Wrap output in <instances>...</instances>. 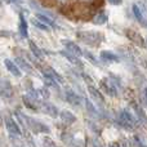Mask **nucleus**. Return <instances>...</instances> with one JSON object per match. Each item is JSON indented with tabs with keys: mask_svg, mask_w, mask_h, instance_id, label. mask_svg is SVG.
<instances>
[{
	"mask_svg": "<svg viewBox=\"0 0 147 147\" xmlns=\"http://www.w3.org/2000/svg\"><path fill=\"white\" fill-rule=\"evenodd\" d=\"M88 92H89V94H90L93 98H96L98 102H105V98H103V96H102V93L98 90V89L94 88L93 85L88 86Z\"/></svg>",
	"mask_w": 147,
	"mask_h": 147,
	"instance_id": "dca6fc26",
	"label": "nucleus"
},
{
	"mask_svg": "<svg viewBox=\"0 0 147 147\" xmlns=\"http://www.w3.org/2000/svg\"><path fill=\"white\" fill-rule=\"evenodd\" d=\"M101 58L105 59V61H107V62H117L119 61V57H117L115 53L109 52V51L101 52Z\"/></svg>",
	"mask_w": 147,
	"mask_h": 147,
	"instance_id": "4468645a",
	"label": "nucleus"
},
{
	"mask_svg": "<svg viewBox=\"0 0 147 147\" xmlns=\"http://www.w3.org/2000/svg\"><path fill=\"white\" fill-rule=\"evenodd\" d=\"M16 65H18V66H20L22 70H25V71L32 72V66H31L28 62H26L23 58H21V57H17V58H16Z\"/></svg>",
	"mask_w": 147,
	"mask_h": 147,
	"instance_id": "a211bd4d",
	"label": "nucleus"
},
{
	"mask_svg": "<svg viewBox=\"0 0 147 147\" xmlns=\"http://www.w3.org/2000/svg\"><path fill=\"white\" fill-rule=\"evenodd\" d=\"M146 44H147V39H146Z\"/></svg>",
	"mask_w": 147,
	"mask_h": 147,
	"instance_id": "72a5a7b5",
	"label": "nucleus"
},
{
	"mask_svg": "<svg viewBox=\"0 0 147 147\" xmlns=\"http://www.w3.org/2000/svg\"><path fill=\"white\" fill-rule=\"evenodd\" d=\"M32 23H34V26H36L38 28H40V30H43V31H49V27L47 25H44L43 22H40V21H38V20H34L32 21Z\"/></svg>",
	"mask_w": 147,
	"mask_h": 147,
	"instance_id": "a878e982",
	"label": "nucleus"
},
{
	"mask_svg": "<svg viewBox=\"0 0 147 147\" xmlns=\"http://www.w3.org/2000/svg\"><path fill=\"white\" fill-rule=\"evenodd\" d=\"M89 143H90V147H105L103 145H102V142H101V140L99 138H97V137H93V138H90V141H89Z\"/></svg>",
	"mask_w": 147,
	"mask_h": 147,
	"instance_id": "393cba45",
	"label": "nucleus"
},
{
	"mask_svg": "<svg viewBox=\"0 0 147 147\" xmlns=\"http://www.w3.org/2000/svg\"><path fill=\"white\" fill-rule=\"evenodd\" d=\"M67 145H69L70 147H85V145H84L83 141L76 140V138H72V137H69Z\"/></svg>",
	"mask_w": 147,
	"mask_h": 147,
	"instance_id": "412c9836",
	"label": "nucleus"
},
{
	"mask_svg": "<svg viewBox=\"0 0 147 147\" xmlns=\"http://www.w3.org/2000/svg\"><path fill=\"white\" fill-rule=\"evenodd\" d=\"M30 49H31V52H32V53L34 54H35V56L36 57H38V58H43V52H41L40 51V49H39L38 48V47H36V44L35 43H34V41H30Z\"/></svg>",
	"mask_w": 147,
	"mask_h": 147,
	"instance_id": "4be33fe9",
	"label": "nucleus"
},
{
	"mask_svg": "<svg viewBox=\"0 0 147 147\" xmlns=\"http://www.w3.org/2000/svg\"><path fill=\"white\" fill-rule=\"evenodd\" d=\"M16 115H17L18 120H20L21 123H23V125H25L26 128H28L30 130H32L34 133H49V128L47 127V125H44L43 123L38 121V120L32 119V117H30V116H26V115H23L21 111H17Z\"/></svg>",
	"mask_w": 147,
	"mask_h": 147,
	"instance_id": "f257e3e1",
	"label": "nucleus"
},
{
	"mask_svg": "<svg viewBox=\"0 0 147 147\" xmlns=\"http://www.w3.org/2000/svg\"><path fill=\"white\" fill-rule=\"evenodd\" d=\"M125 35H127V38L129 39L133 44H136V45H138V47H145L146 45V40L142 38V35H141V34L137 32V31L127 30V31H125Z\"/></svg>",
	"mask_w": 147,
	"mask_h": 147,
	"instance_id": "39448f33",
	"label": "nucleus"
},
{
	"mask_svg": "<svg viewBox=\"0 0 147 147\" xmlns=\"http://www.w3.org/2000/svg\"><path fill=\"white\" fill-rule=\"evenodd\" d=\"M59 117H61V120L65 123V124H74V123L76 121V116L72 114L71 111H67V110H63V111L59 114Z\"/></svg>",
	"mask_w": 147,
	"mask_h": 147,
	"instance_id": "9b49d317",
	"label": "nucleus"
},
{
	"mask_svg": "<svg viewBox=\"0 0 147 147\" xmlns=\"http://www.w3.org/2000/svg\"><path fill=\"white\" fill-rule=\"evenodd\" d=\"M20 32L22 36L27 38L28 35V28H27V22H26L25 17L23 16H20Z\"/></svg>",
	"mask_w": 147,
	"mask_h": 147,
	"instance_id": "6ab92c4d",
	"label": "nucleus"
},
{
	"mask_svg": "<svg viewBox=\"0 0 147 147\" xmlns=\"http://www.w3.org/2000/svg\"><path fill=\"white\" fill-rule=\"evenodd\" d=\"M83 54H84V56H85L88 59H92V61H93V62H96V58H94V57L92 56L90 53H88V52H83Z\"/></svg>",
	"mask_w": 147,
	"mask_h": 147,
	"instance_id": "c85d7f7f",
	"label": "nucleus"
},
{
	"mask_svg": "<svg viewBox=\"0 0 147 147\" xmlns=\"http://www.w3.org/2000/svg\"><path fill=\"white\" fill-rule=\"evenodd\" d=\"M119 120L120 123H121L123 127L128 128V129H133V128H136V125H137V121H136V119L133 117V115L130 114V112L128 111H121L119 114Z\"/></svg>",
	"mask_w": 147,
	"mask_h": 147,
	"instance_id": "7ed1b4c3",
	"label": "nucleus"
},
{
	"mask_svg": "<svg viewBox=\"0 0 147 147\" xmlns=\"http://www.w3.org/2000/svg\"><path fill=\"white\" fill-rule=\"evenodd\" d=\"M101 88L103 89L105 93L111 94V96H116V90H115V88L112 86V84L107 83L106 80H102V81H101Z\"/></svg>",
	"mask_w": 147,
	"mask_h": 147,
	"instance_id": "f3484780",
	"label": "nucleus"
},
{
	"mask_svg": "<svg viewBox=\"0 0 147 147\" xmlns=\"http://www.w3.org/2000/svg\"><path fill=\"white\" fill-rule=\"evenodd\" d=\"M94 23H97V25H102V23H105L107 21V16L106 14H98V16H96L94 17Z\"/></svg>",
	"mask_w": 147,
	"mask_h": 147,
	"instance_id": "b1692460",
	"label": "nucleus"
},
{
	"mask_svg": "<svg viewBox=\"0 0 147 147\" xmlns=\"http://www.w3.org/2000/svg\"><path fill=\"white\" fill-rule=\"evenodd\" d=\"M13 88L12 84L7 79H0V96L3 97H12Z\"/></svg>",
	"mask_w": 147,
	"mask_h": 147,
	"instance_id": "0eeeda50",
	"label": "nucleus"
},
{
	"mask_svg": "<svg viewBox=\"0 0 147 147\" xmlns=\"http://www.w3.org/2000/svg\"><path fill=\"white\" fill-rule=\"evenodd\" d=\"M83 76H84V79H85V80L88 81V84H92V83H93V80H92L90 78H88V76H86L85 74H83Z\"/></svg>",
	"mask_w": 147,
	"mask_h": 147,
	"instance_id": "2f4dec72",
	"label": "nucleus"
},
{
	"mask_svg": "<svg viewBox=\"0 0 147 147\" xmlns=\"http://www.w3.org/2000/svg\"><path fill=\"white\" fill-rule=\"evenodd\" d=\"M40 110L44 114H48L51 117H57L58 116V110L54 105L49 103V102H41L40 103Z\"/></svg>",
	"mask_w": 147,
	"mask_h": 147,
	"instance_id": "423d86ee",
	"label": "nucleus"
},
{
	"mask_svg": "<svg viewBox=\"0 0 147 147\" xmlns=\"http://www.w3.org/2000/svg\"><path fill=\"white\" fill-rule=\"evenodd\" d=\"M145 94H146V98H147V88L145 89Z\"/></svg>",
	"mask_w": 147,
	"mask_h": 147,
	"instance_id": "473e14b6",
	"label": "nucleus"
},
{
	"mask_svg": "<svg viewBox=\"0 0 147 147\" xmlns=\"http://www.w3.org/2000/svg\"><path fill=\"white\" fill-rule=\"evenodd\" d=\"M36 18H38V20H40V22H43L44 25H47L48 27H49V26L56 27V23H54V21L52 20L51 17H47V16H44V14H36Z\"/></svg>",
	"mask_w": 147,
	"mask_h": 147,
	"instance_id": "aec40b11",
	"label": "nucleus"
},
{
	"mask_svg": "<svg viewBox=\"0 0 147 147\" xmlns=\"http://www.w3.org/2000/svg\"><path fill=\"white\" fill-rule=\"evenodd\" d=\"M78 38L80 40H83L85 44H92V45H96L97 43H101L102 35L98 32H94V31H83V32L78 34Z\"/></svg>",
	"mask_w": 147,
	"mask_h": 147,
	"instance_id": "f03ea898",
	"label": "nucleus"
},
{
	"mask_svg": "<svg viewBox=\"0 0 147 147\" xmlns=\"http://www.w3.org/2000/svg\"><path fill=\"white\" fill-rule=\"evenodd\" d=\"M133 13H134L136 18H137V21L141 23V25H142V26H147V22H146V20H145V16H143L142 10H141V8L138 7L137 4L133 5Z\"/></svg>",
	"mask_w": 147,
	"mask_h": 147,
	"instance_id": "ddd939ff",
	"label": "nucleus"
},
{
	"mask_svg": "<svg viewBox=\"0 0 147 147\" xmlns=\"http://www.w3.org/2000/svg\"><path fill=\"white\" fill-rule=\"evenodd\" d=\"M62 44L66 47V51L70 52V53L74 54V56L78 57V56H80V54H83L81 48L76 43H74V41H71V40H62Z\"/></svg>",
	"mask_w": 147,
	"mask_h": 147,
	"instance_id": "6e6552de",
	"label": "nucleus"
},
{
	"mask_svg": "<svg viewBox=\"0 0 147 147\" xmlns=\"http://www.w3.org/2000/svg\"><path fill=\"white\" fill-rule=\"evenodd\" d=\"M43 143H44V145H43L44 147H58L49 137H44L43 138Z\"/></svg>",
	"mask_w": 147,
	"mask_h": 147,
	"instance_id": "bb28decb",
	"label": "nucleus"
},
{
	"mask_svg": "<svg viewBox=\"0 0 147 147\" xmlns=\"http://www.w3.org/2000/svg\"><path fill=\"white\" fill-rule=\"evenodd\" d=\"M4 65H5V67H7V70L9 71L12 75H14V76H17V78H20L21 76V71H20V69H18V66L14 63L13 61H10V59H5L4 61Z\"/></svg>",
	"mask_w": 147,
	"mask_h": 147,
	"instance_id": "f8f14e48",
	"label": "nucleus"
},
{
	"mask_svg": "<svg viewBox=\"0 0 147 147\" xmlns=\"http://www.w3.org/2000/svg\"><path fill=\"white\" fill-rule=\"evenodd\" d=\"M65 97H66L67 102L69 103L74 105V106H78V105L81 103V97L79 96V94H76L74 90H71V89H66V92H65Z\"/></svg>",
	"mask_w": 147,
	"mask_h": 147,
	"instance_id": "1a4fd4ad",
	"label": "nucleus"
},
{
	"mask_svg": "<svg viewBox=\"0 0 147 147\" xmlns=\"http://www.w3.org/2000/svg\"><path fill=\"white\" fill-rule=\"evenodd\" d=\"M44 75L45 78H49L54 81V83H58V84H63V78L59 75L58 72H56L52 67H45L44 69Z\"/></svg>",
	"mask_w": 147,
	"mask_h": 147,
	"instance_id": "9d476101",
	"label": "nucleus"
},
{
	"mask_svg": "<svg viewBox=\"0 0 147 147\" xmlns=\"http://www.w3.org/2000/svg\"><path fill=\"white\" fill-rule=\"evenodd\" d=\"M59 53L62 54V56L65 57L66 59H69L71 63H74V65H76V66H81V62H80V59L78 58L76 56H74V54H71L70 52H67V51H61Z\"/></svg>",
	"mask_w": 147,
	"mask_h": 147,
	"instance_id": "2eb2a0df",
	"label": "nucleus"
},
{
	"mask_svg": "<svg viewBox=\"0 0 147 147\" xmlns=\"http://www.w3.org/2000/svg\"><path fill=\"white\" fill-rule=\"evenodd\" d=\"M110 147H123L120 143H117V142H111L110 143Z\"/></svg>",
	"mask_w": 147,
	"mask_h": 147,
	"instance_id": "7c9ffc66",
	"label": "nucleus"
},
{
	"mask_svg": "<svg viewBox=\"0 0 147 147\" xmlns=\"http://www.w3.org/2000/svg\"><path fill=\"white\" fill-rule=\"evenodd\" d=\"M5 128H7L8 133L10 134V137H20L22 134V130L18 127V124L10 117H7L5 119Z\"/></svg>",
	"mask_w": 147,
	"mask_h": 147,
	"instance_id": "20e7f679",
	"label": "nucleus"
},
{
	"mask_svg": "<svg viewBox=\"0 0 147 147\" xmlns=\"http://www.w3.org/2000/svg\"><path fill=\"white\" fill-rule=\"evenodd\" d=\"M85 106H86V110L89 111V114L90 115H93V116H97V110H96V107L93 106V103H92L89 99H85Z\"/></svg>",
	"mask_w": 147,
	"mask_h": 147,
	"instance_id": "5701e85b",
	"label": "nucleus"
},
{
	"mask_svg": "<svg viewBox=\"0 0 147 147\" xmlns=\"http://www.w3.org/2000/svg\"><path fill=\"white\" fill-rule=\"evenodd\" d=\"M25 137H26V141H27L28 147H36V146H35V142H34V140H32V137H31L30 133L27 132V133L25 134Z\"/></svg>",
	"mask_w": 147,
	"mask_h": 147,
	"instance_id": "cd10ccee",
	"label": "nucleus"
},
{
	"mask_svg": "<svg viewBox=\"0 0 147 147\" xmlns=\"http://www.w3.org/2000/svg\"><path fill=\"white\" fill-rule=\"evenodd\" d=\"M40 92H41V94H43V97L49 98V90H47L45 88H43V89H40Z\"/></svg>",
	"mask_w": 147,
	"mask_h": 147,
	"instance_id": "c756f323",
	"label": "nucleus"
}]
</instances>
